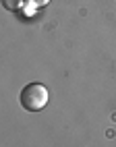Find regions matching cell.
<instances>
[{
  "label": "cell",
  "instance_id": "cell-2",
  "mask_svg": "<svg viewBox=\"0 0 116 147\" xmlns=\"http://www.w3.org/2000/svg\"><path fill=\"white\" fill-rule=\"evenodd\" d=\"M21 2L23 0H2V6L6 11H17V8H21Z\"/></svg>",
  "mask_w": 116,
  "mask_h": 147
},
{
  "label": "cell",
  "instance_id": "cell-1",
  "mask_svg": "<svg viewBox=\"0 0 116 147\" xmlns=\"http://www.w3.org/2000/svg\"><path fill=\"white\" fill-rule=\"evenodd\" d=\"M50 93H48L46 85L42 83H29L27 87H23V91L19 93V102L27 112H40L46 108Z\"/></svg>",
  "mask_w": 116,
  "mask_h": 147
},
{
  "label": "cell",
  "instance_id": "cell-3",
  "mask_svg": "<svg viewBox=\"0 0 116 147\" xmlns=\"http://www.w3.org/2000/svg\"><path fill=\"white\" fill-rule=\"evenodd\" d=\"M27 2L31 4V6H44V4L50 2V0H27Z\"/></svg>",
  "mask_w": 116,
  "mask_h": 147
}]
</instances>
